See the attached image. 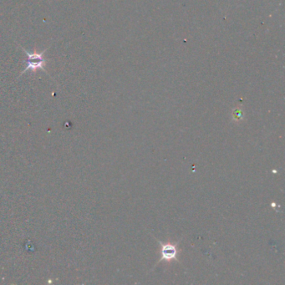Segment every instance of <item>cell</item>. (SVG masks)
<instances>
[{
	"mask_svg": "<svg viewBox=\"0 0 285 285\" xmlns=\"http://www.w3.org/2000/svg\"><path fill=\"white\" fill-rule=\"evenodd\" d=\"M21 49L25 51L28 58L27 60L25 61V64H26L25 70L21 72V75L27 72L28 70H31L33 72H36L38 70H42L45 71V65H46V61L44 58V53L46 51L47 49L41 53H30L28 52L27 50H25L24 48L21 47Z\"/></svg>",
	"mask_w": 285,
	"mask_h": 285,
	"instance_id": "6da1fadb",
	"label": "cell"
},
{
	"mask_svg": "<svg viewBox=\"0 0 285 285\" xmlns=\"http://www.w3.org/2000/svg\"><path fill=\"white\" fill-rule=\"evenodd\" d=\"M161 246H162V257H161V261H166V262H171V261L176 260L178 261V243H163L159 241Z\"/></svg>",
	"mask_w": 285,
	"mask_h": 285,
	"instance_id": "7a4b0ae2",
	"label": "cell"
}]
</instances>
